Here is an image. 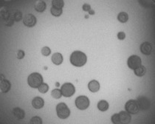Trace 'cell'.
I'll return each mask as SVG.
<instances>
[{
    "label": "cell",
    "mask_w": 155,
    "mask_h": 124,
    "mask_svg": "<svg viewBox=\"0 0 155 124\" xmlns=\"http://www.w3.org/2000/svg\"><path fill=\"white\" fill-rule=\"evenodd\" d=\"M61 91L63 96L69 98V97L73 96L74 95L75 92H76V88L73 83H65L61 86Z\"/></svg>",
    "instance_id": "cell-5"
},
{
    "label": "cell",
    "mask_w": 155,
    "mask_h": 124,
    "mask_svg": "<svg viewBox=\"0 0 155 124\" xmlns=\"http://www.w3.org/2000/svg\"><path fill=\"white\" fill-rule=\"evenodd\" d=\"M118 38L119 40H124L126 38V33L124 32H119L118 33Z\"/></svg>",
    "instance_id": "cell-30"
},
{
    "label": "cell",
    "mask_w": 155,
    "mask_h": 124,
    "mask_svg": "<svg viewBox=\"0 0 155 124\" xmlns=\"http://www.w3.org/2000/svg\"><path fill=\"white\" fill-rule=\"evenodd\" d=\"M134 74H135V75H137V76L143 77V75H145V74H146V69L144 66L141 65V66H140L139 67L135 69V70H134Z\"/></svg>",
    "instance_id": "cell-19"
},
{
    "label": "cell",
    "mask_w": 155,
    "mask_h": 124,
    "mask_svg": "<svg viewBox=\"0 0 155 124\" xmlns=\"http://www.w3.org/2000/svg\"><path fill=\"white\" fill-rule=\"evenodd\" d=\"M51 53V50L50 48L48 47H44L41 48V54L44 56H50Z\"/></svg>",
    "instance_id": "cell-27"
},
{
    "label": "cell",
    "mask_w": 155,
    "mask_h": 124,
    "mask_svg": "<svg viewBox=\"0 0 155 124\" xmlns=\"http://www.w3.org/2000/svg\"><path fill=\"white\" fill-rule=\"evenodd\" d=\"M88 88L92 93H97L100 90V83L96 80H92L88 83Z\"/></svg>",
    "instance_id": "cell-16"
},
{
    "label": "cell",
    "mask_w": 155,
    "mask_h": 124,
    "mask_svg": "<svg viewBox=\"0 0 155 124\" xmlns=\"http://www.w3.org/2000/svg\"><path fill=\"white\" fill-rule=\"evenodd\" d=\"M69 60H70V63L73 66L81 67H83L86 64V61H87V57L83 52L76 50L72 53Z\"/></svg>",
    "instance_id": "cell-1"
},
{
    "label": "cell",
    "mask_w": 155,
    "mask_h": 124,
    "mask_svg": "<svg viewBox=\"0 0 155 124\" xmlns=\"http://www.w3.org/2000/svg\"><path fill=\"white\" fill-rule=\"evenodd\" d=\"M121 124H129L131 120V114L126 111H121L119 113Z\"/></svg>",
    "instance_id": "cell-10"
},
{
    "label": "cell",
    "mask_w": 155,
    "mask_h": 124,
    "mask_svg": "<svg viewBox=\"0 0 155 124\" xmlns=\"http://www.w3.org/2000/svg\"><path fill=\"white\" fill-rule=\"evenodd\" d=\"M32 105L36 109H40L42 108L44 105V101L40 97H36L34 98L32 100Z\"/></svg>",
    "instance_id": "cell-12"
},
{
    "label": "cell",
    "mask_w": 155,
    "mask_h": 124,
    "mask_svg": "<svg viewBox=\"0 0 155 124\" xmlns=\"http://www.w3.org/2000/svg\"><path fill=\"white\" fill-rule=\"evenodd\" d=\"M82 9L84 11H86V12H89V11H91V6L90 5L87 4V3H85V4L83 5Z\"/></svg>",
    "instance_id": "cell-29"
},
{
    "label": "cell",
    "mask_w": 155,
    "mask_h": 124,
    "mask_svg": "<svg viewBox=\"0 0 155 124\" xmlns=\"http://www.w3.org/2000/svg\"><path fill=\"white\" fill-rule=\"evenodd\" d=\"M111 120L113 124H121V119H120L119 114H114L111 116Z\"/></svg>",
    "instance_id": "cell-25"
},
{
    "label": "cell",
    "mask_w": 155,
    "mask_h": 124,
    "mask_svg": "<svg viewBox=\"0 0 155 124\" xmlns=\"http://www.w3.org/2000/svg\"><path fill=\"white\" fill-rule=\"evenodd\" d=\"M76 107L80 110H85L89 107V98L84 95H81L78 96L76 100Z\"/></svg>",
    "instance_id": "cell-7"
},
{
    "label": "cell",
    "mask_w": 155,
    "mask_h": 124,
    "mask_svg": "<svg viewBox=\"0 0 155 124\" xmlns=\"http://www.w3.org/2000/svg\"><path fill=\"white\" fill-rule=\"evenodd\" d=\"M11 88V83L8 80L4 78L0 80V92L2 93H7Z\"/></svg>",
    "instance_id": "cell-9"
},
{
    "label": "cell",
    "mask_w": 155,
    "mask_h": 124,
    "mask_svg": "<svg viewBox=\"0 0 155 124\" xmlns=\"http://www.w3.org/2000/svg\"><path fill=\"white\" fill-rule=\"evenodd\" d=\"M141 53L143 54L146 55V56H149L151 55V52H152V46L151 44L149 42H143L140 46Z\"/></svg>",
    "instance_id": "cell-11"
},
{
    "label": "cell",
    "mask_w": 155,
    "mask_h": 124,
    "mask_svg": "<svg viewBox=\"0 0 155 124\" xmlns=\"http://www.w3.org/2000/svg\"><path fill=\"white\" fill-rule=\"evenodd\" d=\"M24 56H25V53H24V52L23 51V50H18L17 53H16V58H17L19 60L22 59V58H24Z\"/></svg>",
    "instance_id": "cell-28"
},
{
    "label": "cell",
    "mask_w": 155,
    "mask_h": 124,
    "mask_svg": "<svg viewBox=\"0 0 155 124\" xmlns=\"http://www.w3.org/2000/svg\"><path fill=\"white\" fill-rule=\"evenodd\" d=\"M52 5L53 8H58V9H62L64 5V0H53L52 1Z\"/></svg>",
    "instance_id": "cell-20"
},
{
    "label": "cell",
    "mask_w": 155,
    "mask_h": 124,
    "mask_svg": "<svg viewBox=\"0 0 155 124\" xmlns=\"http://www.w3.org/2000/svg\"><path fill=\"white\" fill-rule=\"evenodd\" d=\"M127 65L129 68L131 69V70H134L135 69L142 65V60L138 56L132 55V56H129V58H128Z\"/></svg>",
    "instance_id": "cell-4"
},
{
    "label": "cell",
    "mask_w": 155,
    "mask_h": 124,
    "mask_svg": "<svg viewBox=\"0 0 155 124\" xmlns=\"http://www.w3.org/2000/svg\"><path fill=\"white\" fill-rule=\"evenodd\" d=\"M47 5L44 1H41V0H38L36 3H35L34 8L37 12L39 13H42L44 12L46 10Z\"/></svg>",
    "instance_id": "cell-13"
},
{
    "label": "cell",
    "mask_w": 155,
    "mask_h": 124,
    "mask_svg": "<svg viewBox=\"0 0 155 124\" xmlns=\"http://www.w3.org/2000/svg\"><path fill=\"white\" fill-rule=\"evenodd\" d=\"M89 13L90 15H94L95 14V11H93V10H91V11H89Z\"/></svg>",
    "instance_id": "cell-31"
},
{
    "label": "cell",
    "mask_w": 155,
    "mask_h": 124,
    "mask_svg": "<svg viewBox=\"0 0 155 124\" xmlns=\"http://www.w3.org/2000/svg\"><path fill=\"white\" fill-rule=\"evenodd\" d=\"M56 113L61 119H66L70 115V110L66 103H60L56 106Z\"/></svg>",
    "instance_id": "cell-3"
},
{
    "label": "cell",
    "mask_w": 155,
    "mask_h": 124,
    "mask_svg": "<svg viewBox=\"0 0 155 124\" xmlns=\"http://www.w3.org/2000/svg\"><path fill=\"white\" fill-rule=\"evenodd\" d=\"M118 19L121 23L127 22L128 20H129V15L126 12L119 13L118 15Z\"/></svg>",
    "instance_id": "cell-18"
},
{
    "label": "cell",
    "mask_w": 155,
    "mask_h": 124,
    "mask_svg": "<svg viewBox=\"0 0 155 124\" xmlns=\"http://www.w3.org/2000/svg\"><path fill=\"white\" fill-rule=\"evenodd\" d=\"M38 89H39V91L41 93H46L49 90V86H48L47 83H42Z\"/></svg>",
    "instance_id": "cell-24"
},
{
    "label": "cell",
    "mask_w": 155,
    "mask_h": 124,
    "mask_svg": "<svg viewBox=\"0 0 155 124\" xmlns=\"http://www.w3.org/2000/svg\"><path fill=\"white\" fill-rule=\"evenodd\" d=\"M50 12H51V14L53 15V16L58 17V16H60L61 14H62L63 11L62 9H58V8H56L52 7L50 9Z\"/></svg>",
    "instance_id": "cell-22"
},
{
    "label": "cell",
    "mask_w": 155,
    "mask_h": 124,
    "mask_svg": "<svg viewBox=\"0 0 155 124\" xmlns=\"http://www.w3.org/2000/svg\"><path fill=\"white\" fill-rule=\"evenodd\" d=\"M36 17L33 14H27L23 18V23L28 28H33L36 24Z\"/></svg>",
    "instance_id": "cell-8"
},
{
    "label": "cell",
    "mask_w": 155,
    "mask_h": 124,
    "mask_svg": "<svg viewBox=\"0 0 155 124\" xmlns=\"http://www.w3.org/2000/svg\"><path fill=\"white\" fill-rule=\"evenodd\" d=\"M109 103L106 100H100L98 103V109L101 112H106L109 109Z\"/></svg>",
    "instance_id": "cell-17"
},
{
    "label": "cell",
    "mask_w": 155,
    "mask_h": 124,
    "mask_svg": "<svg viewBox=\"0 0 155 124\" xmlns=\"http://www.w3.org/2000/svg\"><path fill=\"white\" fill-rule=\"evenodd\" d=\"M13 114L15 116V118H16L19 120H22L25 117V112L23 109H21L19 107H16L13 109Z\"/></svg>",
    "instance_id": "cell-14"
},
{
    "label": "cell",
    "mask_w": 155,
    "mask_h": 124,
    "mask_svg": "<svg viewBox=\"0 0 155 124\" xmlns=\"http://www.w3.org/2000/svg\"><path fill=\"white\" fill-rule=\"evenodd\" d=\"M31 124H42V119L39 116H34L31 118Z\"/></svg>",
    "instance_id": "cell-26"
},
{
    "label": "cell",
    "mask_w": 155,
    "mask_h": 124,
    "mask_svg": "<svg viewBox=\"0 0 155 124\" xmlns=\"http://www.w3.org/2000/svg\"><path fill=\"white\" fill-rule=\"evenodd\" d=\"M125 109L129 114L134 115V114H137L139 112L140 106L137 100H129L126 102V105H125Z\"/></svg>",
    "instance_id": "cell-6"
},
{
    "label": "cell",
    "mask_w": 155,
    "mask_h": 124,
    "mask_svg": "<svg viewBox=\"0 0 155 124\" xmlns=\"http://www.w3.org/2000/svg\"><path fill=\"white\" fill-rule=\"evenodd\" d=\"M12 16H13V20L16 21H21V19H22V13H21V11H13Z\"/></svg>",
    "instance_id": "cell-21"
},
{
    "label": "cell",
    "mask_w": 155,
    "mask_h": 124,
    "mask_svg": "<svg viewBox=\"0 0 155 124\" xmlns=\"http://www.w3.org/2000/svg\"><path fill=\"white\" fill-rule=\"evenodd\" d=\"M51 60H52V62H53L54 64L60 65L62 64L64 58H63V56L61 54V53H56L52 56Z\"/></svg>",
    "instance_id": "cell-15"
},
{
    "label": "cell",
    "mask_w": 155,
    "mask_h": 124,
    "mask_svg": "<svg viewBox=\"0 0 155 124\" xmlns=\"http://www.w3.org/2000/svg\"><path fill=\"white\" fill-rule=\"evenodd\" d=\"M51 95L53 98H54L55 99H59L60 98H61L62 96V93H61V90H58V89H55L52 91Z\"/></svg>",
    "instance_id": "cell-23"
},
{
    "label": "cell",
    "mask_w": 155,
    "mask_h": 124,
    "mask_svg": "<svg viewBox=\"0 0 155 124\" xmlns=\"http://www.w3.org/2000/svg\"><path fill=\"white\" fill-rule=\"evenodd\" d=\"M27 83L32 88H39L40 85L43 83V77L39 73H33L28 76Z\"/></svg>",
    "instance_id": "cell-2"
}]
</instances>
